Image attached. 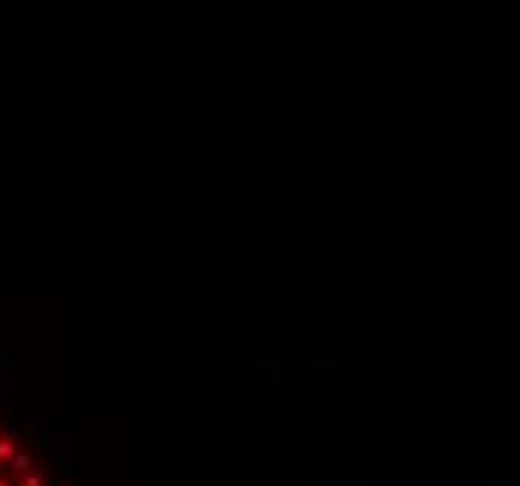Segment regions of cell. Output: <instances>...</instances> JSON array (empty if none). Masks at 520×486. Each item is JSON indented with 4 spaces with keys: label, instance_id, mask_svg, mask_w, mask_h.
Returning a JSON list of instances; mask_svg holds the SVG:
<instances>
[{
    "label": "cell",
    "instance_id": "4",
    "mask_svg": "<svg viewBox=\"0 0 520 486\" xmlns=\"http://www.w3.org/2000/svg\"><path fill=\"white\" fill-rule=\"evenodd\" d=\"M0 486H11V482H8V479H4V475H0Z\"/></svg>",
    "mask_w": 520,
    "mask_h": 486
},
{
    "label": "cell",
    "instance_id": "2",
    "mask_svg": "<svg viewBox=\"0 0 520 486\" xmlns=\"http://www.w3.org/2000/svg\"><path fill=\"white\" fill-rule=\"evenodd\" d=\"M19 486H45V475H42V471H27Z\"/></svg>",
    "mask_w": 520,
    "mask_h": 486
},
{
    "label": "cell",
    "instance_id": "1",
    "mask_svg": "<svg viewBox=\"0 0 520 486\" xmlns=\"http://www.w3.org/2000/svg\"><path fill=\"white\" fill-rule=\"evenodd\" d=\"M8 468L19 471V475H27V471H34V453H30V449H19V453L8 461Z\"/></svg>",
    "mask_w": 520,
    "mask_h": 486
},
{
    "label": "cell",
    "instance_id": "3",
    "mask_svg": "<svg viewBox=\"0 0 520 486\" xmlns=\"http://www.w3.org/2000/svg\"><path fill=\"white\" fill-rule=\"evenodd\" d=\"M11 371H16V363H11L8 356H0V378H11Z\"/></svg>",
    "mask_w": 520,
    "mask_h": 486
}]
</instances>
